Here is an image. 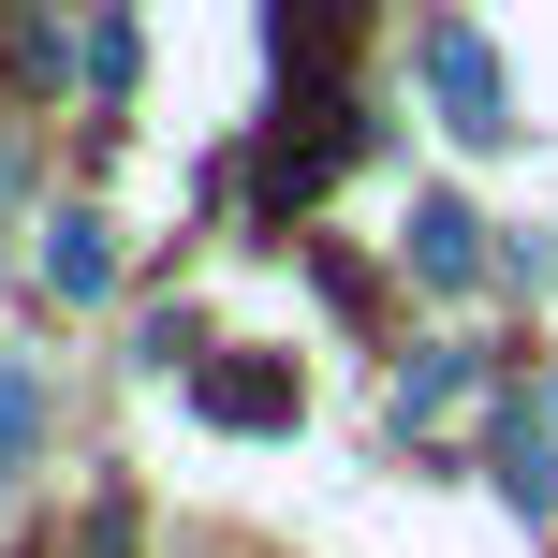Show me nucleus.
<instances>
[{
	"mask_svg": "<svg viewBox=\"0 0 558 558\" xmlns=\"http://www.w3.org/2000/svg\"><path fill=\"white\" fill-rule=\"evenodd\" d=\"M265 45H279V74H294V88H338V59L367 45V0H279Z\"/></svg>",
	"mask_w": 558,
	"mask_h": 558,
	"instance_id": "nucleus-4",
	"label": "nucleus"
},
{
	"mask_svg": "<svg viewBox=\"0 0 558 558\" xmlns=\"http://www.w3.org/2000/svg\"><path fill=\"white\" fill-rule=\"evenodd\" d=\"M544 412H558V397H544Z\"/></svg>",
	"mask_w": 558,
	"mask_h": 558,
	"instance_id": "nucleus-12",
	"label": "nucleus"
},
{
	"mask_svg": "<svg viewBox=\"0 0 558 558\" xmlns=\"http://www.w3.org/2000/svg\"><path fill=\"white\" fill-rule=\"evenodd\" d=\"M74 45H88V59H74V74H88V88H104V104H118V88H133V15H88V29H74Z\"/></svg>",
	"mask_w": 558,
	"mask_h": 558,
	"instance_id": "nucleus-10",
	"label": "nucleus"
},
{
	"mask_svg": "<svg viewBox=\"0 0 558 558\" xmlns=\"http://www.w3.org/2000/svg\"><path fill=\"white\" fill-rule=\"evenodd\" d=\"M45 441V383H29V367H0V456H29Z\"/></svg>",
	"mask_w": 558,
	"mask_h": 558,
	"instance_id": "nucleus-11",
	"label": "nucleus"
},
{
	"mask_svg": "<svg viewBox=\"0 0 558 558\" xmlns=\"http://www.w3.org/2000/svg\"><path fill=\"white\" fill-rule=\"evenodd\" d=\"M471 383H485V353H412V367H397V426H441Z\"/></svg>",
	"mask_w": 558,
	"mask_h": 558,
	"instance_id": "nucleus-7",
	"label": "nucleus"
},
{
	"mask_svg": "<svg viewBox=\"0 0 558 558\" xmlns=\"http://www.w3.org/2000/svg\"><path fill=\"white\" fill-rule=\"evenodd\" d=\"M397 251H412V265L441 279V294H456V279H485V221H471V206H456V192H426V206H412V235H397Z\"/></svg>",
	"mask_w": 558,
	"mask_h": 558,
	"instance_id": "nucleus-5",
	"label": "nucleus"
},
{
	"mask_svg": "<svg viewBox=\"0 0 558 558\" xmlns=\"http://www.w3.org/2000/svg\"><path fill=\"white\" fill-rule=\"evenodd\" d=\"M192 412L265 441V426H294V412H308V383H294V353H206V367H192Z\"/></svg>",
	"mask_w": 558,
	"mask_h": 558,
	"instance_id": "nucleus-3",
	"label": "nucleus"
},
{
	"mask_svg": "<svg viewBox=\"0 0 558 558\" xmlns=\"http://www.w3.org/2000/svg\"><path fill=\"white\" fill-rule=\"evenodd\" d=\"M353 147H367V118L338 104V88H308V133H294V118L265 133V162H251V206H265V221H294V206L324 192V177L353 162Z\"/></svg>",
	"mask_w": 558,
	"mask_h": 558,
	"instance_id": "nucleus-2",
	"label": "nucleus"
},
{
	"mask_svg": "<svg viewBox=\"0 0 558 558\" xmlns=\"http://www.w3.org/2000/svg\"><path fill=\"white\" fill-rule=\"evenodd\" d=\"M104 279H118V251H104V221H88V206H74V221L45 235V294H59V308H88V294H104Z\"/></svg>",
	"mask_w": 558,
	"mask_h": 558,
	"instance_id": "nucleus-6",
	"label": "nucleus"
},
{
	"mask_svg": "<svg viewBox=\"0 0 558 558\" xmlns=\"http://www.w3.org/2000/svg\"><path fill=\"white\" fill-rule=\"evenodd\" d=\"M412 74H426V104H441V133H456V147H514L500 45H485L471 15H426V29H412Z\"/></svg>",
	"mask_w": 558,
	"mask_h": 558,
	"instance_id": "nucleus-1",
	"label": "nucleus"
},
{
	"mask_svg": "<svg viewBox=\"0 0 558 558\" xmlns=\"http://www.w3.org/2000/svg\"><path fill=\"white\" fill-rule=\"evenodd\" d=\"M500 500H514V514H558V441H544L530 412L500 426Z\"/></svg>",
	"mask_w": 558,
	"mask_h": 558,
	"instance_id": "nucleus-8",
	"label": "nucleus"
},
{
	"mask_svg": "<svg viewBox=\"0 0 558 558\" xmlns=\"http://www.w3.org/2000/svg\"><path fill=\"white\" fill-rule=\"evenodd\" d=\"M0 59H15V88H59V59H88V45H59V15H15Z\"/></svg>",
	"mask_w": 558,
	"mask_h": 558,
	"instance_id": "nucleus-9",
	"label": "nucleus"
}]
</instances>
